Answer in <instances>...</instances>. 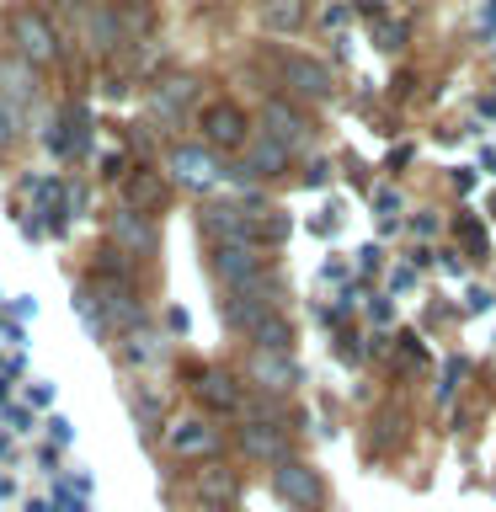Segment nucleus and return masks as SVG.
I'll return each instance as SVG.
<instances>
[{"instance_id":"nucleus-21","label":"nucleus","mask_w":496,"mask_h":512,"mask_svg":"<svg viewBox=\"0 0 496 512\" xmlns=\"http://www.w3.org/2000/svg\"><path fill=\"white\" fill-rule=\"evenodd\" d=\"M198 491H203V502H230V496H235V480L224 475V470H203V475H198Z\"/></svg>"},{"instance_id":"nucleus-17","label":"nucleus","mask_w":496,"mask_h":512,"mask_svg":"<svg viewBox=\"0 0 496 512\" xmlns=\"http://www.w3.org/2000/svg\"><path fill=\"white\" fill-rule=\"evenodd\" d=\"M32 96V70L27 64H0V102H22Z\"/></svg>"},{"instance_id":"nucleus-23","label":"nucleus","mask_w":496,"mask_h":512,"mask_svg":"<svg viewBox=\"0 0 496 512\" xmlns=\"http://www.w3.org/2000/svg\"><path fill=\"white\" fill-rule=\"evenodd\" d=\"M75 310H80V320H86V331H96V336L107 331V320H102V310H96L91 294H75Z\"/></svg>"},{"instance_id":"nucleus-15","label":"nucleus","mask_w":496,"mask_h":512,"mask_svg":"<svg viewBox=\"0 0 496 512\" xmlns=\"http://www.w3.org/2000/svg\"><path fill=\"white\" fill-rule=\"evenodd\" d=\"M304 22V0H262V27L267 32H294Z\"/></svg>"},{"instance_id":"nucleus-20","label":"nucleus","mask_w":496,"mask_h":512,"mask_svg":"<svg viewBox=\"0 0 496 512\" xmlns=\"http://www.w3.org/2000/svg\"><path fill=\"white\" fill-rule=\"evenodd\" d=\"M160 176H150V171H139V176H128V203H139V208H150V203H160Z\"/></svg>"},{"instance_id":"nucleus-25","label":"nucleus","mask_w":496,"mask_h":512,"mask_svg":"<svg viewBox=\"0 0 496 512\" xmlns=\"http://www.w3.org/2000/svg\"><path fill=\"white\" fill-rule=\"evenodd\" d=\"M123 27H128V32H144V27H150V6H144V0H128Z\"/></svg>"},{"instance_id":"nucleus-1","label":"nucleus","mask_w":496,"mask_h":512,"mask_svg":"<svg viewBox=\"0 0 496 512\" xmlns=\"http://www.w3.org/2000/svg\"><path fill=\"white\" fill-rule=\"evenodd\" d=\"M272 486H278V496H283L288 507H299V512L320 507V480H315L310 464H299V459L278 464V470H272Z\"/></svg>"},{"instance_id":"nucleus-13","label":"nucleus","mask_w":496,"mask_h":512,"mask_svg":"<svg viewBox=\"0 0 496 512\" xmlns=\"http://www.w3.org/2000/svg\"><path fill=\"white\" fill-rule=\"evenodd\" d=\"M112 240H118V246L123 251H150L155 246V230H150V219H144V214H134V208H128V214H118V219H112Z\"/></svg>"},{"instance_id":"nucleus-10","label":"nucleus","mask_w":496,"mask_h":512,"mask_svg":"<svg viewBox=\"0 0 496 512\" xmlns=\"http://www.w3.org/2000/svg\"><path fill=\"white\" fill-rule=\"evenodd\" d=\"M240 448L251 459H272V464H288V438L272 422H246L240 427Z\"/></svg>"},{"instance_id":"nucleus-22","label":"nucleus","mask_w":496,"mask_h":512,"mask_svg":"<svg viewBox=\"0 0 496 512\" xmlns=\"http://www.w3.org/2000/svg\"><path fill=\"white\" fill-rule=\"evenodd\" d=\"M102 304H107V315H112V320H123V326H134V320H139L134 299H128V288H107Z\"/></svg>"},{"instance_id":"nucleus-3","label":"nucleus","mask_w":496,"mask_h":512,"mask_svg":"<svg viewBox=\"0 0 496 512\" xmlns=\"http://www.w3.org/2000/svg\"><path fill=\"white\" fill-rule=\"evenodd\" d=\"M214 272L240 294V288L262 283V256H256V246H219L214 251Z\"/></svg>"},{"instance_id":"nucleus-4","label":"nucleus","mask_w":496,"mask_h":512,"mask_svg":"<svg viewBox=\"0 0 496 512\" xmlns=\"http://www.w3.org/2000/svg\"><path fill=\"white\" fill-rule=\"evenodd\" d=\"M251 384H256V390H267V395H283V390H294V384H299V368H294L288 352H262V347H256L251 352Z\"/></svg>"},{"instance_id":"nucleus-26","label":"nucleus","mask_w":496,"mask_h":512,"mask_svg":"<svg viewBox=\"0 0 496 512\" xmlns=\"http://www.w3.org/2000/svg\"><path fill=\"white\" fill-rule=\"evenodd\" d=\"M11 139H16V107L0 102V144H11Z\"/></svg>"},{"instance_id":"nucleus-24","label":"nucleus","mask_w":496,"mask_h":512,"mask_svg":"<svg viewBox=\"0 0 496 512\" xmlns=\"http://www.w3.org/2000/svg\"><path fill=\"white\" fill-rule=\"evenodd\" d=\"M128 358H134V363H155L160 358V347H155V336H128Z\"/></svg>"},{"instance_id":"nucleus-5","label":"nucleus","mask_w":496,"mask_h":512,"mask_svg":"<svg viewBox=\"0 0 496 512\" xmlns=\"http://www.w3.org/2000/svg\"><path fill=\"white\" fill-rule=\"evenodd\" d=\"M203 230L214 235L219 246H251L256 224H251V214H240L235 203H214V208H203Z\"/></svg>"},{"instance_id":"nucleus-9","label":"nucleus","mask_w":496,"mask_h":512,"mask_svg":"<svg viewBox=\"0 0 496 512\" xmlns=\"http://www.w3.org/2000/svg\"><path fill=\"white\" fill-rule=\"evenodd\" d=\"M262 123H267L262 134H267V139H278L283 150H294V144L310 139V128H304V118H299V112L288 107V102H278V96H272V102L262 107Z\"/></svg>"},{"instance_id":"nucleus-27","label":"nucleus","mask_w":496,"mask_h":512,"mask_svg":"<svg viewBox=\"0 0 496 512\" xmlns=\"http://www.w3.org/2000/svg\"><path fill=\"white\" fill-rule=\"evenodd\" d=\"M374 203H379V214H384V219H390V214H400V198H395V192H390V187H384V192H379V198H374Z\"/></svg>"},{"instance_id":"nucleus-16","label":"nucleus","mask_w":496,"mask_h":512,"mask_svg":"<svg viewBox=\"0 0 496 512\" xmlns=\"http://www.w3.org/2000/svg\"><path fill=\"white\" fill-rule=\"evenodd\" d=\"M192 91H198L192 80H166V86L155 91V112H160V118H176V112L192 102Z\"/></svg>"},{"instance_id":"nucleus-19","label":"nucleus","mask_w":496,"mask_h":512,"mask_svg":"<svg viewBox=\"0 0 496 512\" xmlns=\"http://www.w3.org/2000/svg\"><path fill=\"white\" fill-rule=\"evenodd\" d=\"M198 395L208 400V406H219V411H235V384L224 379V374H203L198 379Z\"/></svg>"},{"instance_id":"nucleus-2","label":"nucleus","mask_w":496,"mask_h":512,"mask_svg":"<svg viewBox=\"0 0 496 512\" xmlns=\"http://www.w3.org/2000/svg\"><path fill=\"white\" fill-rule=\"evenodd\" d=\"M11 38H16V54L32 59V64H43V59H54V27L43 22L38 11H16L11 16Z\"/></svg>"},{"instance_id":"nucleus-7","label":"nucleus","mask_w":496,"mask_h":512,"mask_svg":"<svg viewBox=\"0 0 496 512\" xmlns=\"http://www.w3.org/2000/svg\"><path fill=\"white\" fill-rule=\"evenodd\" d=\"M272 315V288H240L235 299H224V320H230L235 331H256L262 326V320Z\"/></svg>"},{"instance_id":"nucleus-11","label":"nucleus","mask_w":496,"mask_h":512,"mask_svg":"<svg viewBox=\"0 0 496 512\" xmlns=\"http://www.w3.org/2000/svg\"><path fill=\"white\" fill-rule=\"evenodd\" d=\"M288 166V150L278 139H267V134H256L246 144V160H240V176H278Z\"/></svg>"},{"instance_id":"nucleus-18","label":"nucleus","mask_w":496,"mask_h":512,"mask_svg":"<svg viewBox=\"0 0 496 512\" xmlns=\"http://www.w3.org/2000/svg\"><path fill=\"white\" fill-rule=\"evenodd\" d=\"M251 342L262 347V352H288V320L283 315H267L262 326L251 331Z\"/></svg>"},{"instance_id":"nucleus-8","label":"nucleus","mask_w":496,"mask_h":512,"mask_svg":"<svg viewBox=\"0 0 496 512\" xmlns=\"http://www.w3.org/2000/svg\"><path fill=\"white\" fill-rule=\"evenodd\" d=\"M203 139L219 144V150H240V144H251L240 107H230V102H224V107H208V112H203Z\"/></svg>"},{"instance_id":"nucleus-14","label":"nucleus","mask_w":496,"mask_h":512,"mask_svg":"<svg viewBox=\"0 0 496 512\" xmlns=\"http://www.w3.org/2000/svg\"><path fill=\"white\" fill-rule=\"evenodd\" d=\"M171 171L182 176L187 187H208L219 176V166H214V155H208V150H176L171 155Z\"/></svg>"},{"instance_id":"nucleus-6","label":"nucleus","mask_w":496,"mask_h":512,"mask_svg":"<svg viewBox=\"0 0 496 512\" xmlns=\"http://www.w3.org/2000/svg\"><path fill=\"white\" fill-rule=\"evenodd\" d=\"M283 80H288V91H294V96H310V102H326V96H331V70L320 59H304V54L283 59Z\"/></svg>"},{"instance_id":"nucleus-12","label":"nucleus","mask_w":496,"mask_h":512,"mask_svg":"<svg viewBox=\"0 0 496 512\" xmlns=\"http://www.w3.org/2000/svg\"><path fill=\"white\" fill-rule=\"evenodd\" d=\"M166 443H171V454H208L214 448V427L198 422V416H182V422H171Z\"/></svg>"}]
</instances>
